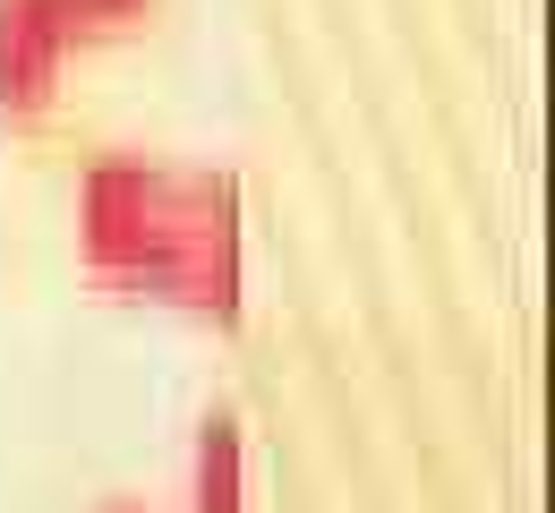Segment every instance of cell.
Instances as JSON below:
<instances>
[{
  "instance_id": "cell-1",
  "label": "cell",
  "mask_w": 555,
  "mask_h": 513,
  "mask_svg": "<svg viewBox=\"0 0 555 513\" xmlns=\"http://www.w3.org/2000/svg\"><path fill=\"white\" fill-rule=\"evenodd\" d=\"M77 248L103 274L231 317L240 308V180L145 154H94L77 180Z\"/></svg>"
},
{
  "instance_id": "cell-2",
  "label": "cell",
  "mask_w": 555,
  "mask_h": 513,
  "mask_svg": "<svg viewBox=\"0 0 555 513\" xmlns=\"http://www.w3.org/2000/svg\"><path fill=\"white\" fill-rule=\"evenodd\" d=\"M77 35H94L77 0H0V112L52 103V77H61Z\"/></svg>"
},
{
  "instance_id": "cell-3",
  "label": "cell",
  "mask_w": 555,
  "mask_h": 513,
  "mask_svg": "<svg viewBox=\"0 0 555 513\" xmlns=\"http://www.w3.org/2000/svg\"><path fill=\"white\" fill-rule=\"evenodd\" d=\"M189 513H248V437H240V411L231 402L197 420V445H189Z\"/></svg>"
},
{
  "instance_id": "cell-4",
  "label": "cell",
  "mask_w": 555,
  "mask_h": 513,
  "mask_svg": "<svg viewBox=\"0 0 555 513\" xmlns=\"http://www.w3.org/2000/svg\"><path fill=\"white\" fill-rule=\"evenodd\" d=\"M86 9V26H120V17H138L145 0H77Z\"/></svg>"
},
{
  "instance_id": "cell-5",
  "label": "cell",
  "mask_w": 555,
  "mask_h": 513,
  "mask_svg": "<svg viewBox=\"0 0 555 513\" xmlns=\"http://www.w3.org/2000/svg\"><path fill=\"white\" fill-rule=\"evenodd\" d=\"M103 513H145V505H103Z\"/></svg>"
}]
</instances>
